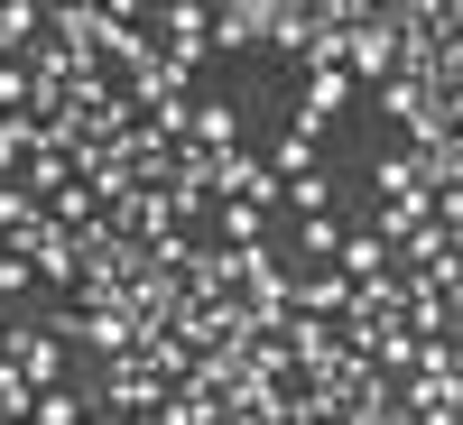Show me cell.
Returning <instances> with one entry per match:
<instances>
[{"instance_id": "5bb4252c", "label": "cell", "mask_w": 463, "mask_h": 425, "mask_svg": "<svg viewBox=\"0 0 463 425\" xmlns=\"http://www.w3.org/2000/svg\"><path fill=\"white\" fill-rule=\"evenodd\" d=\"M0 111H28V65L0 56Z\"/></svg>"}, {"instance_id": "30bf717a", "label": "cell", "mask_w": 463, "mask_h": 425, "mask_svg": "<svg viewBox=\"0 0 463 425\" xmlns=\"http://www.w3.org/2000/svg\"><path fill=\"white\" fill-rule=\"evenodd\" d=\"M37 28H47V19H37L28 0H0V56H10V47H37Z\"/></svg>"}, {"instance_id": "2e32d148", "label": "cell", "mask_w": 463, "mask_h": 425, "mask_svg": "<svg viewBox=\"0 0 463 425\" xmlns=\"http://www.w3.org/2000/svg\"><path fill=\"white\" fill-rule=\"evenodd\" d=\"M0 361H10V333H0Z\"/></svg>"}, {"instance_id": "9a60e30c", "label": "cell", "mask_w": 463, "mask_h": 425, "mask_svg": "<svg viewBox=\"0 0 463 425\" xmlns=\"http://www.w3.org/2000/svg\"><path fill=\"white\" fill-rule=\"evenodd\" d=\"M28 278H37V268H28V259H19V250H0V296H19V287H28Z\"/></svg>"}, {"instance_id": "52a82bcc", "label": "cell", "mask_w": 463, "mask_h": 425, "mask_svg": "<svg viewBox=\"0 0 463 425\" xmlns=\"http://www.w3.org/2000/svg\"><path fill=\"white\" fill-rule=\"evenodd\" d=\"M269 176H279V185H288V176H316V130H297V121H288L279 148H269Z\"/></svg>"}, {"instance_id": "5b68a950", "label": "cell", "mask_w": 463, "mask_h": 425, "mask_svg": "<svg viewBox=\"0 0 463 425\" xmlns=\"http://www.w3.org/2000/svg\"><path fill=\"white\" fill-rule=\"evenodd\" d=\"M65 185H74V158H65V148H47V139H37V148H28V204H37V195L56 204Z\"/></svg>"}, {"instance_id": "277c9868", "label": "cell", "mask_w": 463, "mask_h": 425, "mask_svg": "<svg viewBox=\"0 0 463 425\" xmlns=\"http://www.w3.org/2000/svg\"><path fill=\"white\" fill-rule=\"evenodd\" d=\"M353 93H362L353 74H316V84H306V102H297V130H325V111H343Z\"/></svg>"}, {"instance_id": "ba28073f", "label": "cell", "mask_w": 463, "mask_h": 425, "mask_svg": "<svg viewBox=\"0 0 463 425\" xmlns=\"http://www.w3.org/2000/svg\"><path fill=\"white\" fill-rule=\"evenodd\" d=\"M28 148H37V121H28V111H0V185L28 167Z\"/></svg>"}, {"instance_id": "4fadbf2b", "label": "cell", "mask_w": 463, "mask_h": 425, "mask_svg": "<svg viewBox=\"0 0 463 425\" xmlns=\"http://www.w3.org/2000/svg\"><path fill=\"white\" fill-rule=\"evenodd\" d=\"M297 250H306V259H334V250H343V231L316 213V222H297Z\"/></svg>"}, {"instance_id": "6da1fadb", "label": "cell", "mask_w": 463, "mask_h": 425, "mask_svg": "<svg viewBox=\"0 0 463 425\" xmlns=\"http://www.w3.org/2000/svg\"><path fill=\"white\" fill-rule=\"evenodd\" d=\"M213 204H279V176H269V158H241V148H232V158H213V185H204Z\"/></svg>"}, {"instance_id": "3957f363", "label": "cell", "mask_w": 463, "mask_h": 425, "mask_svg": "<svg viewBox=\"0 0 463 425\" xmlns=\"http://www.w3.org/2000/svg\"><path fill=\"white\" fill-rule=\"evenodd\" d=\"M334 259H343V278H353V287H371V278H399V250L380 241V231H353V241H343Z\"/></svg>"}, {"instance_id": "8992f818", "label": "cell", "mask_w": 463, "mask_h": 425, "mask_svg": "<svg viewBox=\"0 0 463 425\" xmlns=\"http://www.w3.org/2000/svg\"><path fill=\"white\" fill-rule=\"evenodd\" d=\"M260 231H269L260 204H213V241H222V250H260Z\"/></svg>"}, {"instance_id": "7c38bea8", "label": "cell", "mask_w": 463, "mask_h": 425, "mask_svg": "<svg viewBox=\"0 0 463 425\" xmlns=\"http://www.w3.org/2000/svg\"><path fill=\"white\" fill-rule=\"evenodd\" d=\"M288 204H297V222H316V213L334 204V185H325V176H288Z\"/></svg>"}, {"instance_id": "9c48e42d", "label": "cell", "mask_w": 463, "mask_h": 425, "mask_svg": "<svg viewBox=\"0 0 463 425\" xmlns=\"http://www.w3.org/2000/svg\"><path fill=\"white\" fill-rule=\"evenodd\" d=\"M269 19L279 10H260V0L250 10H213V47H250V37H269Z\"/></svg>"}, {"instance_id": "8fae6325", "label": "cell", "mask_w": 463, "mask_h": 425, "mask_svg": "<svg viewBox=\"0 0 463 425\" xmlns=\"http://www.w3.org/2000/svg\"><path fill=\"white\" fill-rule=\"evenodd\" d=\"M84 416H93V407L74 398V389H47V398H37V416H28V425H84Z\"/></svg>"}, {"instance_id": "7a4b0ae2", "label": "cell", "mask_w": 463, "mask_h": 425, "mask_svg": "<svg viewBox=\"0 0 463 425\" xmlns=\"http://www.w3.org/2000/svg\"><path fill=\"white\" fill-rule=\"evenodd\" d=\"M102 398L121 407V416H139V425H158V407H167V379H158V370H148V361L130 352V361H111V389H102Z\"/></svg>"}]
</instances>
